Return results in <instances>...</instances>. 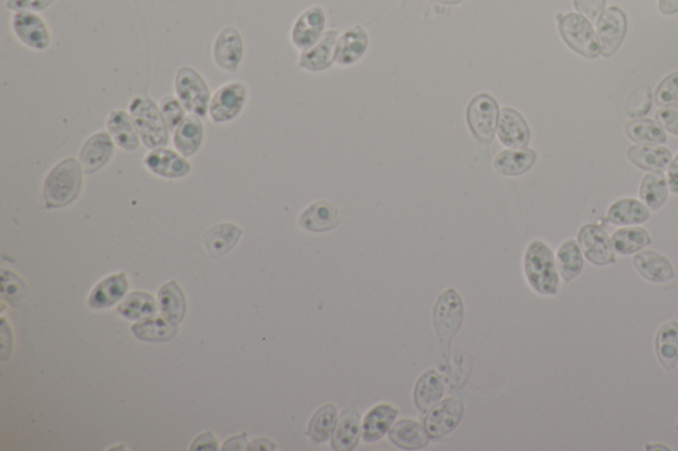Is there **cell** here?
Here are the masks:
<instances>
[{"mask_svg":"<svg viewBox=\"0 0 678 451\" xmlns=\"http://www.w3.org/2000/svg\"><path fill=\"white\" fill-rule=\"evenodd\" d=\"M83 186V172L76 159L60 162L45 179L44 200L48 208H63L75 202Z\"/></svg>","mask_w":678,"mask_h":451,"instance_id":"6da1fadb","label":"cell"},{"mask_svg":"<svg viewBox=\"0 0 678 451\" xmlns=\"http://www.w3.org/2000/svg\"><path fill=\"white\" fill-rule=\"evenodd\" d=\"M525 273L529 283L537 293L555 296L558 293L559 275L555 258L550 248L542 241H533L525 255Z\"/></svg>","mask_w":678,"mask_h":451,"instance_id":"7a4b0ae2","label":"cell"},{"mask_svg":"<svg viewBox=\"0 0 678 451\" xmlns=\"http://www.w3.org/2000/svg\"><path fill=\"white\" fill-rule=\"evenodd\" d=\"M132 118L140 139L148 148H161L169 142L166 121L150 99L138 97L131 105Z\"/></svg>","mask_w":678,"mask_h":451,"instance_id":"3957f363","label":"cell"},{"mask_svg":"<svg viewBox=\"0 0 678 451\" xmlns=\"http://www.w3.org/2000/svg\"><path fill=\"white\" fill-rule=\"evenodd\" d=\"M559 34L567 45L583 58L596 59L602 53L601 42L590 21L579 13L558 15Z\"/></svg>","mask_w":678,"mask_h":451,"instance_id":"277c9868","label":"cell"},{"mask_svg":"<svg viewBox=\"0 0 678 451\" xmlns=\"http://www.w3.org/2000/svg\"><path fill=\"white\" fill-rule=\"evenodd\" d=\"M464 320V302L455 290H447L437 297L434 306V326L439 344L448 350Z\"/></svg>","mask_w":678,"mask_h":451,"instance_id":"5b68a950","label":"cell"},{"mask_svg":"<svg viewBox=\"0 0 678 451\" xmlns=\"http://www.w3.org/2000/svg\"><path fill=\"white\" fill-rule=\"evenodd\" d=\"M499 105L489 94H478L467 109V121L475 139L481 143H491L496 132Z\"/></svg>","mask_w":678,"mask_h":451,"instance_id":"8992f818","label":"cell"},{"mask_svg":"<svg viewBox=\"0 0 678 451\" xmlns=\"http://www.w3.org/2000/svg\"><path fill=\"white\" fill-rule=\"evenodd\" d=\"M177 93L188 112L204 118L207 115L210 91L203 78L193 67H185L177 75Z\"/></svg>","mask_w":678,"mask_h":451,"instance_id":"52a82bcc","label":"cell"},{"mask_svg":"<svg viewBox=\"0 0 678 451\" xmlns=\"http://www.w3.org/2000/svg\"><path fill=\"white\" fill-rule=\"evenodd\" d=\"M580 248L588 261L596 266L615 262V248L607 232L596 224H586L578 233Z\"/></svg>","mask_w":678,"mask_h":451,"instance_id":"ba28073f","label":"cell"},{"mask_svg":"<svg viewBox=\"0 0 678 451\" xmlns=\"http://www.w3.org/2000/svg\"><path fill=\"white\" fill-rule=\"evenodd\" d=\"M464 415L463 400L451 397L440 402L427 415L424 428L432 439H440L455 431Z\"/></svg>","mask_w":678,"mask_h":451,"instance_id":"9c48e42d","label":"cell"},{"mask_svg":"<svg viewBox=\"0 0 678 451\" xmlns=\"http://www.w3.org/2000/svg\"><path fill=\"white\" fill-rule=\"evenodd\" d=\"M626 34V16L618 7H610L598 21V37L604 58L615 55Z\"/></svg>","mask_w":678,"mask_h":451,"instance_id":"30bf717a","label":"cell"},{"mask_svg":"<svg viewBox=\"0 0 678 451\" xmlns=\"http://www.w3.org/2000/svg\"><path fill=\"white\" fill-rule=\"evenodd\" d=\"M245 99L247 88L243 83H228L213 97L210 107L211 117L218 123L234 120L242 112Z\"/></svg>","mask_w":678,"mask_h":451,"instance_id":"8fae6325","label":"cell"},{"mask_svg":"<svg viewBox=\"0 0 678 451\" xmlns=\"http://www.w3.org/2000/svg\"><path fill=\"white\" fill-rule=\"evenodd\" d=\"M499 137L507 147L525 148L530 142V129L517 110L504 107L499 112Z\"/></svg>","mask_w":678,"mask_h":451,"instance_id":"7c38bea8","label":"cell"},{"mask_svg":"<svg viewBox=\"0 0 678 451\" xmlns=\"http://www.w3.org/2000/svg\"><path fill=\"white\" fill-rule=\"evenodd\" d=\"M128 289L129 281L125 273L110 275L92 290L88 305L94 310L109 309L125 297Z\"/></svg>","mask_w":678,"mask_h":451,"instance_id":"4fadbf2b","label":"cell"},{"mask_svg":"<svg viewBox=\"0 0 678 451\" xmlns=\"http://www.w3.org/2000/svg\"><path fill=\"white\" fill-rule=\"evenodd\" d=\"M13 29L21 42L35 50H45L50 45L47 26L34 13L20 12L13 18Z\"/></svg>","mask_w":678,"mask_h":451,"instance_id":"5bb4252c","label":"cell"},{"mask_svg":"<svg viewBox=\"0 0 678 451\" xmlns=\"http://www.w3.org/2000/svg\"><path fill=\"white\" fill-rule=\"evenodd\" d=\"M323 27H325V12L323 8L313 7L305 11L297 20L291 34L294 44L304 50L312 47L320 39Z\"/></svg>","mask_w":678,"mask_h":451,"instance_id":"9a60e30c","label":"cell"},{"mask_svg":"<svg viewBox=\"0 0 678 451\" xmlns=\"http://www.w3.org/2000/svg\"><path fill=\"white\" fill-rule=\"evenodd\" d=\"M115 146L107 132L89 138L80 154L81 164L86 174H93L105 166L112 156Z\"/></svg>","mask_w":678,"mask_h":451,"instance_id":"2e32d148","label":"cell"},{"mask_svg":"<svg viewBox=\"0 0 678 451\" xmlns=\"http://www.w3.org/2000/svg\"><path fill=\"white\" fill-rule=\"evenodd\" d=\"M151 172L164 178H182L190 172L191 166L186 159L171 150L156 148L145 159Z\"/></svg>","mask_w":678,"mask_h":451,"instance_id":"e0dca14e","label":"cell"},{"mask_svg":"<svg viewBox=\"0 0 678 451\" xmlns=\"http://www.w3.org/2000/svg\"><path fill=\"white\" fill-rule=\"evenodd\" d=\"M339 220V208L328 202H317L304 210L299 218V226L307 231L323 233L336 228Z\"/></svg>","mask_w":678,"mask_h":451,"instance_id":"ac0fdd59","label":"cell"},{"mask_svg":"<svg viewBox=\"0 0 678 451\" xmlns=\"http://www.w3.org/2000/svg\"><path fill=\"white\" fill-rule=\"evenodd\" d=\"M634 265L640 275L650 282L664 283L674 278L671 261L666 256L653 250H645L634 256Z\"/></svg>","mask_w":678,"mask_h":451,"instance_id":"d6986e66","label":"cell"},{"mask_svg":"<svg viewBox=\"0 0 678 451\" xmlns=\"http://www.w3.org/2000/svg\"><path fill=\"white\" fill-rule=\"evenodd\" d=\"M632 163L647 171H664L672 162V151L658 145L632 146L628 150Z\"/></svg>","mask_w":678,"mask_h":451,"instance_id":"ffe728a7","label":"cell"},{"mask_svg":"<svg viewBox=\"0 0 678 451\" xmlns=\"http://www.w3.org/2000/svg\"><path fill=\"white\" fill-rule=\"evenodd\" d=\"M369 36L362 27L348 29L337 43L334 61L339 65H350L358 61L366 52Z\"/></svg>","mask_w":678,"mask_h":451,"instance_id":"44dd1931","label":"cell"},{"mask_svg":"<svg viewBox=\"0 0 678 451\" xmlns=\"http://www.w3.org/2000/svg\"><path fill=\"white\" fill-rule=\"evenodd\" d=\"M243 40L237 29L228 27L215 43V59L223 69L236 70L243 58Z\"/></svg>","mask_w":678,"mask_h":451,"instance_id":"7402d4cb","label":"cell"},{"mask_svg":"<svg viewBox=\"0 0 678 451\" xmlns=\"http://www.w3.org/2000/svg\"><path fill=\"white\" fill-rule=\"evenodd\" d=\"M536 151L530 148L501 151L494 159V169L505 177H517L525 174L536 163Z\"/></svg>","mask_w":678,"mask_h":451,"instance_id":"603a6c76","label":"cell"},{"mask_svg":"<svg viewBox=\"0 0 678 451\" xmlns=\"http://www.w3.org/2000/svg\"><path fill=\"white\" fill-rule=\"evenodd\" d=\"M443 393H444V384H443L442 376L434 369L424 372L419 377L413 391L416 407L420 412H428L440 401Z\"/></svg>","mask_w":678,"mask_h":451,"instance_id":"cb8c5ba5","label":"cell"},{"mask_svg":"<svg viewBox=\"0 0 678 451\" xmlns=\"http://www.w3.org/2000/svg\"><path fill=\"white\" fill-rule=\"evenodd\" d=\"M650 218V208L636 199H620L610 205L607 220L615 226H634L645 223Z\"/></svg>","mask_w":678,"mask_h":451,"instance_id":"d4e9b609","label":"cell"},{"mask_svg":"<svg viewBox=\"0 0 678 451\" xmlns=\"http://www.w3.org/2000/svg\"><path fill=\"white\" fill-rule=\"evenodd\" d=\"M243 231L235 224L224 223L207 231L204 236L205 249L212 257H220L236 247Z\"/></svg>","mask_w":678,"mask_h":451,"instance_id":"484cf974","label":"cell"},{"mask_svg":"<svg viewBox=\"0 0 678 451\" xmlns=\"http://www.w3.org/2000/svg\"><path fill=\"white\" fill-rule=\"evenodd\" d=\"M159 306H161L162 314L170 323H182L186 315V297L182 288L178 285L177 281H170L162 286L158 291Z\"/></svg>","mask_w":678,"mask_h":451,"instance_id":"4316f807","label":"cell"},{"mask_svg":"<svg viewBox=\"0 0 678 451\" xmlns=\"http://www.w3.org/2000/svg\"><path fill=\"white\" fill-rule=\"evenodd\" d=\"M398 415V409L387 404H380L367 413L363 423V439L366 442H377L390 431Z\"/></svg>","mask_w":678,"mask_h":451,"instance_id":"83f0119b","label":"cell"},{"mask_svg":"<svg viewBox=\"0 0 678 451\" xmlns=\"http://www.w3.org/2000/svg\"><path fill=\"white\" fill-rule=\"evenodd\" d=\"M390 441L406 450L423 449L428 445L429 434L426 428L412 420H402L391 429Z\"/></svg>","mask_w":678,"mask_h":451,"instance_id":"f1b7e54d","label":"cell"},{"mask_svg":"<svg viewBox=\"0 0 678 451\" xmlns=\"http://www.w3.org/2000/svg\"><path fill=\"white\" fill-rule=\"evenodd\" d=\"M359 434H361L359 413L354 409H346L337 423L331 447L339 451L353 450L358 445Z\"/></svg>","mask_w":678,"mask_h":451,"instance_id":"f546056e","label":"cell"},{"mask_svg":"<svg viewBox=\"0 0 678 451\" xmlns=\"http://www.w3.org/2000/svg\"><path fill=\"white\" fill-rule=\"evenodd\" d=\"M656 352L666 371L676 368L678 363V323L663 324L656 335Z\"/></svg>","mask_w":678,"mask_h":451,"instance_id":"4dcf8cb0","label":"cell"},{"mask_svg":"<svg viewBox=\"0 0 678 451\" xmlns=\"http://www.w3.org/2000/svg\"><path fill=\"white\" fill-rule=\"evenodd\" d=\"M337 32L329 31L315 47L307 48L301 55L299 65L305 69L321 70L328 67L334 60L333 51L337 43Z\"/></svg>","mask_w":678,"mask_h":451,"instance_id":"1f68e13d","label":"cell"},{"mask_svg":"<svg viewBox=\"0 0 678 451\" xmlns=\"http://www.w3.org/2000/svg\"><path fill=\"white\" fill-rule=\"evenodd\" d=\"M203 142V125L195 115L185 118L175 132V147L185 156H191Z\"/></svg>","mask_w":678,"mask_h":451,"instance_id":"d6a6232c","label":"cell"},{"mask_svg":"<svg viewBox=\"0 0 678 451\" xmlns=\"http://www.w3.org/2000/svg\"><path fill=\"white\" fill-rule=\"evenodd\" d=\"M668 182L661 171H650L642 178L640 197L650 210H658L668 199Z\"/></svg>","mask_w":678,"mask_h":451,"instance_id":"836d02e7","label":"cell"},{"mask_svg":"<svg viewBox=\"0 0 678 451\" xmlns=\"http://www.w3.org/2000/svg\"><path fill=\"white\" fill-rule=\"evenodd\" d=\"M650 236L647 229L642 226L618 229L613 233L612 244L618 255H634L650 244Z\"/></svg>","mask_w":678,"mask_h":451,"instance_id":"e575fe53","label":"cell"},{"mask_svg":"<svg viewBox=\"0 0 678 451\" xmlns=\"http://www.w3.org/2000/svg\"><path fill=\"white\" fill-rule=\"evenodd\" d=\"M133 334L138 339L143 342L164 343L174 339L178 334V328L175 324L170 323L166 318H156V320H143L133 326Z\"/></svg>","mask_w":678,"mask_h":451,"instance_id":"d590c367","label":"cell"},{"mask_svg":"<svg viewBox=\"0 0 678 451\" xmlns=\"http://www.w3.org/2000/svg\"><path fill=\"white\" fill-rule=\"evenodd\" d=\"M339 423V409L336 405L328 404L320 407L313 415L307 428L310 439L317 444L328 441Z\"/></svg>","mask_w":678,"mask_h":451,"instance_id":"8d00e7d4","label":"cell"},{"mask_svg":"<svg viewBox=\"0 0 678 451\" xmlns=\"http://www.w3.org/2000/svg\"><path fill=\"white\" fill-rule=\"evenodd\" d=\"M118 313L126 320H138L153 318L156 313V299L151 294L134 291L121 302L120 306H118Z\"/></svg>","mask_w":678,"mask_h":451,"instance_id":"74e56055","label":"cell"},{"mask_svg":"<svg viewBox=\"0 0 678 451\" xmlns=\"http://www.w3.org/2000/svg\"><path fill=\"white\" fill-rule=\"evenodd\" d=\"M556 262H558L559 273L566 282L575 280L582 273V250L575 240H567L562 244L556 255Z\"/></svg>","mask_w":678,"mask_h":451,"instance_id":"f35d334b","label":"cell"},{"mask_svg":"<svg viewBox=\"0 0 678 451\" xmlns=\"http://www.w3.org/2000/svg\"><path fill=\"white\" fill-rule=\"evenodd\" d=\"M108 130L115 138L116 142L124 150L134 151L140 145L137 132L134 131L131 118L125 112H113L108 121Z\"/></svg>","mask_w":678,"mask_h":451,"instance_id":"ab89813d","label":"cell"},{"mask_svg":"<svg viewBox=\"0 0 678 451\" xmlns=\"http://www.w3.org/2000/svg\"><path fill=\"white\" fill-rule=\"evenodd\" d=\"M629 139L642 145H661L666 142V130L653 120H634L626 123Z\"/></svg>","mask_w":678,"mask_h":451,"instance_id":"60d3db41","label":"cell"},{"mask_svg":"<svg viewBox=\"0 0 678 451\" xmlns=\"http://www.w3.org/2000/svg\"><path fill=\"white\" fill-rule=\"evenodd\" d=\"M2 296L8 304L19 307L28 296V288L20 277L11 272L2 270Z\"/></svg>","mask_w":678,"mask_h":451,"instance_id":"b9f144b4","label":"cell"},{"mask_svg":"<svg viewBox=\"0 0 678 451\" xmlns=\"http://www.w3.org/2000/svg\"><path fill=\"white\" fill-rule=\"evenodd\" d=\"M655 101L660 107L678 104V72L671 73L658 83Z\"/></svg>","mask_w":678,"mask_h":451,"instance_id":"7bdbcfd3","label":"cell"},{"mask_svg":"<svg viewBox=\"0 0 678 451\" xmlns=\"http://www.w3.org/2000/svg\"><path fill=\"white\" fill-rule=\"evenodd\" d=\"M650 88H640L634 91L626 107V112L631 117H642L647 115L650 110Z\"/></svg>","mask_w":678,"mask_h":451,"instance_id":"ee69618b","label":"cell"},{"mask_svg":"<svg viewBox=\"0 0 678 451\" xmlns=\"http://www.w3.org/2000/svg\"><path fill=\"white\" fill-rule=\"evenodd\" d=\"M162 113H164V121L170 130H174L183 123L185 118V110L180 107L179 101L174 97H166L161 104Z\"/></svg>","mask_w":678,"mask_h":451,"instance_id":"f6af8a7d","label":"cell"},{"mask_svg":"<svg viewBox=\"0 0 678 451\" xmlns=\"http://www.w3.org/2000/svg\"><path fill=\"white\" fill-rule=\"evenodd\" d=\"M656 123L671 134L678 135V105H666L658 110Z\"/></svg>","mask_w":678,"mask_h":451,"instance_id":"bcb514c9","label":"cell"},{"mask_svg":"<svg viewBox=\"0 0 678 451\" xmlns=\"http://www.w3.org/2000/svg\"><path fill=\"white\" fill-rule=\"evenodd\" d=\"M607 0H574L575 8L590 20H596L604 12Z\"/></svg>","mask_w":678,"mask_h":451,"instance_id":"7dc6e473","label":"cell"},{"mask_svg":"<svg viewBox=\"0 0 678 451\" xmlns=\"http://www.w3.org/2000/svg\"><path fill=\"white\" fill-rule=\"evenodd\" d=\"M55 0H8V8L11 10H32L40 11L52 4Z\"/></svg>","mask_w":678,"mask_h":451,"instance_id":"c3c4849f","label":"cell"},{"mask_svg":"<svg viewBox=\"0 0 678 451\" xmlns=\"http://www.w3.org/2000/svg\"><path fill=\"white\" fill-rule=\"evenodd\" d=\"M218 439L213 437L212 433L207 431L194 441L191 450H218Z\"/></svg>","mask_w":678,"mask_h":451,"instance_id":"681fc988","label":"cell"},{"mask_svg":"<svg viewBox=\"0 0 678 451\" xmlns=\"http://www.w3.org/2000/svg\"><path fill=\"white\" fill-rule=\"evenodd\" d=\"M668 185L672 194H678V155L669 164Z\"/></svg>","mask_w":678,"mask_h":451,"instance_id":"f907efd6","label":"cell"},{"mask_svg":"<svg viewBox=\"0 0 678 451\" xmlns=\"http://www.w3.org/2000/svg\"><path fill=\"white\" fill-rule=\"evenodd\" d=\"M247 444V433L242 436L232 437L224 444L223 450H244Z\"/></svg>","mask_w":678,"mask_h":451,"instance_id":"816d5d0a","label":"cell"},{"mask_svg":"<svg viewBox=\"0 0 678 451\" xmlns=\"http://www.w3.org/2000/svg\"><path fill=\"white\" fill-rule=\"evenodd\" d=\"M658 10L663 15H676L678 0H658Z\"/></svg>","mask_w":678,"mask_h":451,"instance_id":"f5cc1de1","label":"cell"},{"mask_svg":"<svg viewBox=\"0 0 678 451\" xmlns=\"http://www.w3.org/2000/svg\"><path fill=\"white\" fill-rule=\"evenodd\" d=\"M275 445L269 439H256L248 447V450H275Z\"/></svg>","mask_w":678,"mask_h":451,"instance_id":"db71d44e","label":"cell"},{"mask_svg":"<svg viewBox=\"0 0 678 451\" xmlns=\"http://www.w3.org/2000/svg\"><path fill=\"white\" fill-rule=\"evenodd\" d=\"M437 2L444 3V4H459L463 0H437Z\"/></svg>","mask_w":678,"mask_h":451,"instance_id":"11a10c76","label":"cell"},{"mask_svg":"<svg viewBox=\"0 0 678 451\" xmlns=\"http://www.w3.org/2000/svg\"><path fill=\"white\" fill-rule=\"evenodd\" d=\"M647 449H650H650H663V450H668V449H666V447H647Z\"/></svg>","mask_w":678,"mask_h":451,"instance_id":"9f6ffc18","label":"cell"}]
</instances>
